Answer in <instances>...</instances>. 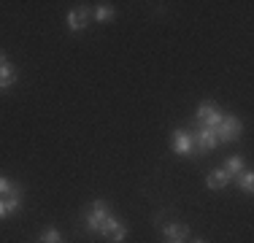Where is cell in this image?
Returning a JSON list of instances; mask_svg holds the SVG:
<instances>
[{
  "instance_id": "cell-2",
  "label": "cell",
  "mask_w": 254,
  "mask_h": 243,
  "mask_svg": "<svg viewBox=\"0 0 254 243\" xmlns=\"http://www.w3.org/2000/svg\"><path fill=\"white\" fill-rule=\"evenodd\" d=\"M241 130H244V124H241L238 117H233V114H225L222 122L216 124V143H233L241 138Z\"/></svg>"
},
{
  "instance_id": "cell-14",
  "label": "cell",
  "mask_w": 254,
  "mask_h": 243,
  "mask_svg": "<svg viewBox=\"0 0 254 243\" xmlns=\"http://www.w3.org/2000/svg\"><path fill=\"white\" fill-rule=\"evenodd\" d=\"M38 243H63V235H60L57 227H46L44 233H41Z\"/></svg>"
},
{
  "instance_id": "cell-1",
  "label": "cell",
  "mask_w": 254,
  "mask_h": 243,
  "mask_svg": "<svg viewBox=\"0 0 254 243\" xmlns=\"http://www.w3.org/2000/svg\"><path fill=\"white\" fill-rule=\"evenodd\" d=\"M84 227L103 235V238H111V233L119 227V219L114 216L111 211L106 208V203L98 197V200H92V208H89V214L84 216Z\"/></svg>"
},
{
  "instance_id": "cell-16",
  "label": "cell",
  "mask_w": 254,
  "mask_h": 243,
  "mask_svg": "<svg viewBox=\"0 0 254 243\" xmlns=\"http://www.w3.org/2000/svg\"><path fill=\"white\" fill-rule=\"evenodd\" d=\"M192 243H205V241H203V238H195V241H192Z\"/></svg>"
},
{
  "instance_id": "cell-17",
  "label": "cell",
  "mask_w": 254,
  "mask_h": 243,
  "mask_svg": "<svg viewBox=\"0 0 254 243\" xmlns=\"http://www.w3.org/2000/svg\"><path fill=\"white\" fill-rule=\"evenodd\" d=\"M168 243H181V241H168Z\"/></svg>"
},
{
  "instance_id": "cell-12",
  "label": "cell",
  "mask_w": 254,
  "mask_h": 243,
  "mask_svg": "<svg viewBox=\"0 0 254 243\" xmlns=\"http://www.w3.org/2000/svg\"><path fill=\"white\" fill-rule=\"evenodd\" d=\"M114 16H117V11H114L111 3H98V5H95V22L106 24V22H111Z\"/></svg>"
},
{
  "instance_id": "cell-6",
  "label": "cell",
  "mask_w": 254,
  "mask_h": 243,
  "mask_svg": "<svg viewBox=\"0 0 254 243\" xmlns=\"http://www.w3.org/2000/svg\"><path fill=\"white\" fill-rule=\"evenodd\" d=\"M192 143H195V149L197 151H211V149H216V132L211 130V127H197L195 132H192Z\"/></svg>"
},
{
  "instance_id": "cell-15",
  "label": "cell",
  "mask_w": 254,
  "mask_h": 243,
  "mask_svg": "<svg viewBox=\"0 0 254 243\" xmlns=\"http://www.w3.org/2000/svg\"><path fill=\"white\" fill-rule=\"evenodd\" d=\"M14 181H11L8 179V176H3V173H0V197H5V194H11V192H14Z\"/></svg>"
},
{
  "instance_id": "cell-3",
  "label": "cell",
  "mask_w": 254,
  "mask_h": 243,
  "mask_svg": "<svg viewBox=\"0 0 254 243\" xmlns=\"http://www.w3.org/2000/svg\"><path fill=\"white\" fill-rule=\"evenodd\" d=\"M222 117H225V111L211 100H203L195 111V119L200 122V127H211V130H216V124L222 122Z\"/></svg>"
},
{
  "instance_id": "cell-8",
  "label": "cell",
  "mask_w": 254,
  "mask_h": 243,
  "mask_svg": "<svg viewBox=\"0 0 254 243\" xmlns=\"http://www.w3.org/2000/svg\"><path fill=\"white\" fill-rule=\"evenodd\" d=\"M16 84V68L11 65V60L5 57V52L0 49V89H8Z\"/></svg>"
},
{
  "instance_id": "cell-13",
  "label": "cell",
  "mask_w": 254,
  "mask_h": 243,
  "mask_svg": "<svg viewBox=\"0 0 254 243\" xmlns=\"http://www.w3.org/2000/svg\"><path fill=\"white\" fill-rule=\"evenodd\" d=\"M235 181H238V186H241L246 194H252V189H254V173H252L249 168H244V173L235 176Z\"/></svg>"
},
{
  "instance_id": "cell-9",
  "label": "cell",
  "mask_w": 254,
  "mask_h": 243,
  "mask_svg": "<svg viewBox=\"0 0 254 243\" xmlns=\"http://www.w3.org/2000/svg\"><path fill=\"white\" fill-rule=\"evenodd\" d=\"M162 235H165L168 241H181L184 243L190 238V227L187 224H179V222H171V224H162Z\"/></svg>"
},
{
  "instance_id": "cell-5",
  "label": "cell",
  "mask_w": 254,
  "mask_h": 243,
  "mask_svg": "<svg viewBox=\"0 0 254 243\" xmlns=\"http://www.w3.org/2000/svg\"><path fill=\"white\" fill-rule=\"evenodd\" d=\"M171 149L176 151V154H181V157L192 154V149H195V143H192V132L190 130H173L171 132Z\"/></svg>"
},
{
  "instance_id": "cell-10",
  "label": "cell",
  "mask_w": 254,
  "mask_h": 243,
  "mask_svg": "<svg viewBox=\"0 0 254 243\" xmlns=\"http://www.w3.org/2000/svg\"><path fill=\"white\" fill-rule=\"evenodd\" d=\"M230 176L225 173V170L222 168H216V170H211L208 176H205V186H208V189H225V186L230 184Z\"/></svg>"
},
{
  "instance_id": "cell-4",
  "label": "cell",
  "mask_w": 254,
  "mask_h": 243,
  "mask_svg": "<svg viewBox=\"0 0 254 243\" xmlns=\"http://www.w3.org/2000/svg\"><path fill=\"white\" fill-rule=\"evenodd\" d=\"M22 197H25L22 186H14V192H11V194L0 197V219H8L11 214H16V211L22 208Z\"/></svg>"
},
{
  "instance_id": "cell-7",
  "label": "cell",
  "mask_w": 254,
  "mask_h": 243,
  "mask_svg": "<svg viewBox=\"0 0 254 243\" xmlns=\"http://www.w3.org/2000/svg\"><path fill=\"white\" fill-rule=\"evenodd\" d=\"M89 19H92L89 8H84V5H81V8H73V11H70L68 19H65V24H68L70 33H81V30L89 24Z\"/></svg>"
},
{
  "instance_id": "cell-11",
  "label": "cell",
  "mask_w": 254,
  "mask_h": 243,
  "mask_svg": "<svg viewBox=\"0 0 254 243\" xmlns=\"http://www.w3.org/2000/svg\"><path fill=\"white\" fill-rule=\"evenodd\" d=\"M244 168H246V165H244V157L233 154V157H227V160H225V168H222V170H225L230 179H235L238 173H244Z\"/></svg>"
}]
</instances>
